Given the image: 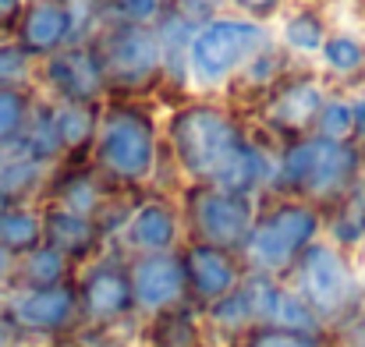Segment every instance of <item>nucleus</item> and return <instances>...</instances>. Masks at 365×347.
Instances as JSON below:
<instances>
[{
	"instance_id": "nucleus-2",
	"label": "nucleus",
	"mask_w": 365,
	"mask_h": 347,
	"mask_svg": "<svg viewBox=\"0 0 365 347\" xmlns=\"http://www.w3.org/2000/svg\"><path fill=\"white\" fill-rule=\"evenodd\" d=\"M316 234H319V217L312 206L284 202L252 224L242 252L259 276H273V273L298 266L302 252L309 244H316Z\"/></svg>"
},
{
	"instance_id": "nucleus-29",
	"label": "nucleus",
	"mask_w": 365,
	"mask_h": 347,
	"mask_svg": "<svg viewBox=\"0 0 365 347\" xmlns=\"http://www.w3.org/2000/svg\"><path fill=\"white\" fill-rule=\"evenodd\" d=\"M29 75V53L18 43H0V86H18Z\"/></svg>"
},
{
	"instance_id": "nucleus-38",
	"label": "nucleus",
	"mask_w": 365,
	"mask_h": 347,
	"mask_svg": "<svg viewBox=\"0 0 365 347\" xmlns=\"http://www.w3.org/2000/svg\"><path fill=\"white\" fill-rule=\"evenodd\" d=\"M53 347H78V344H53Z\"/></svg>"
},
{
	"instance_id": "nucleus-32",
	"label": "nucleus",
	"mask_w": 365,
	"mask_h": 347,
	"mask_svg": "<svg viewBox=\"0 0 365 347\" xmlns=\"http://www.w3.org/2000/svg\"><path fill=\"white\" fill-rule=\"evenodd\" d=\"M21 341H25V333H21V330L11 323V316L0 309V347H18Z\"/></svg>"
},
{
	"instance_id": "nucleus-27",
	"label": "nucleus",
	"mask_w": 365,
	"mask_h": 347,
	"mask_svg": "<svg viewBox=\"0 0 365 347\" xmlns=\"http://www.w3.org/2000/svg\"><path fill=\"white\" fill-rule=\"evenodd\" d=\"M323 57L334 71H355L359 64L365 61V50L362 43H355L351 36H334L323 43Z\"/></svg>"
},
{
	"instance_id": "nucleus-17",
	"label": "nucleus",
	"mask_w": 365,
	"mask_h": 347,
	"mask_svg": "<svg viewBox=\"0 0 365 347\" xmlns=\"http://www.w3.org/2000/svg\"><path fill=\"white\" fill-rule=\"evenodd\" d=\"M174 241H178V217L167 202H145L128 224V244L138 248L142 255L170 252Z\"/></svg>"
},
{
	"instance_id": "nucleus-24",
	"label": "nucleus",
	"mask_w": 365,
	"mask_h": 347,
	"mask_svg": "<svg viewBox=\"0 0 365 347\" xmlns=\"http://www.w3.org/2000/svg\"><path fill=\"white\" fill-rule=\"evenodd\" d=\"M319 138H330V142H344L351 131H355V107L344 103V100H327L319 107Z\"/></svg>"
},
{
	"instance_id": "nucleus-9",
	"label": "nucleus",
	"mask_w": 365,
	"mask_h": 347,
	"mask_svg": "<svg viewBox=\"0 0 365 347\" xmlns=\"http://www.w3.org/2000/svg\"><path fill=\"white\" fill-rule=\"evenodd\" d=\"M245 298H248V312L252 323H259L255 330H287V333H305V337H319V319L312 316V309L287 287H280L269 276H248L242 284Z\"/></svg>"
},
{
	"instance_id": "nucleus-10",
	"label": "nucleus",
	"mask_w": 365,
	"mask_h": 347,
	"mask_svg": "<svg viewBox=\"0 0 365 347\" xmlns=\"http://www.w3.org/2000/svg\"><path fill=\"white\" fill-rule=\"evenodd\" d=\"M128 284H131V301L142 312H167L188 291L185 262L174 252H156V255L135 259V266L128 269Z\"/></svg>"
},
{
	"instance_id": "nucleus-26",
	"label": "nucleus",
	"mask_w": 365,
	"mask_h": 347,
	"mask_svg": "<svg viewBox=\"0 0 365 347\" xmlns=\"http://www.w3.org/2000/svg\"><path fill=\"white\" fill-rule=\"evenodd\" d=\"M96 202H100V192H96V185L89 177H75V181H68L61 188V209H68V213H78V217L93 220Z\"/></svg>"
},
{
	"instance_id": "nucleus-14",
	"label": "nucleus",
	"mask_w": 365,
	"mask_h": 347,
	"mask_svg": "<svg viewBox=\"0 0 365 347\" xmlns=\"http://www.w3.org/2000/svg\"><path fill=\"white\" fill-rule=\"evenodd\" d=\"M131 309H135L131 284H128V273L118 266H100L78 287V312H86L89 319L110 323V319L128 316Z\"/></svg>"
},
{
	"instance_id": "nucleus-33",
	"label": "nucleus",
	"mask_w": 365,
	"mask_h": 347,
	"mask_svg": "<svg viewBox=\"0 0 365 347\" xmlns=\"http://www.w3.org/2000/svg\"><path fill=\"white\" fill-rule=\"evenodd\" d=\"M242 11H248V14H255V18H266V14H273L277 11V4L280 0H235Z\"/></svg>"
},
{
	"instance_id": "nucleus-23",
	"label": "nucleus",
	"mask_w": 365,
	"mask_h": 347,
	"mask_svg": "<svg viewBox=\"0 0 365 347\" xmlns=\"http://www.w3.org/2000/svg\"><path fill=\"white\" fill-rule=\"evenodd\" d=\"M330 234H334V241H341V244H359L365 237V195L362 192H351V195L341 202V213L334 217Z\"/></svg>"
},
{
	"instance_id": "nucleus-15",
	"label": "nucleus",
	"mask_w": 365,
	"mask_h": 347,
	"mask_svg": "<svg viewBox=\"0 0 365 347\" xmlns=\"http://www.w3.org/2000/svg\"><path fill=\"white\" fill-rule=\"evenodd\" d=\"M46 82L71 103H86L103 86V68L89 50H61L46 61Z\"/></svg>"
},
{
	"instance_id": "nucleus-6",
	"label": "nucleus",
	"mask_w": 365,
	"mask_h": 347,
	"mask_svg": "<svg viewBox=\"0 0 365 347\" xmlns=\"http://www.w3.org/2000/svg\"><path fill=\"white\" fill-rule=\"evenodd\" d=\"M0 309L25 337H53L64 333L78 319V291L71 284L61 287H11L0 294Z\"/></svg>"
},
{
	"instance_id": "nucleus-11",
	"label": "nucleus",
	"mask_w": 365,
	"mask_h": 347,
	"mask_svg": "<svg viewBox=\"0 0 365 347\" xmlns=\"http://www.w3.org/2000/svg\"><path fill=\"white\" fill-rule=\"evenodd\" d=\"M160 64V43L153 32L138 29V25H121L110 29L103 39V75H114L121 82H142L156 71Z\"/></svg>"
},
{
	"instance_id": "nucleus-3",
	"label": "nucleus",
	"mask_w": 365,
	"mask_h": 347,
	"mask_svg": "<svg viewBox=\"0 0 365 347\" xmlns=\"http://www.w3.org/2000/svg\"><path fill=\"white\" fill-rule=\"evenodd\" d=\"M259 53H266V29L255 21L217 18L202 25L188 43V68L199 82L213 86L235 75L238 68L252 64Z\"/></svg>"
},
{
	"instance_id": "nucleus-13",
	"label": "nucleus",
	"mask_w": 365,
	"mask_h": 347,
	"mask_svg": "<svg viewBox=\"0 0 365 347\" xmlns=\"http://www.w3.org/2000/svg\"><path fill=\"white\" fill-rule=\"evenodd\" d=\"M71 7L64 0H32L25 4L21 25H18V46L32 53H57L61 43L71 36Z\"/></svg>"
},
{
	"instance_id": "nucleus-34",
	"label": "nucleus",
	"mask_w": 365,
	"mask_h": 347,
	"mask_svg": "<svg viewBox=\"0 0 365 347\" xmlns=\"http://www.w3.org/2000/svg\"><path fill=\"white\" fill-rule=\"evenodd\" d=\"M11 276H14V255H7V252L0 248V294L11 287Z\"/></svg>"
},
{
	"instance_id": "nucleus-7",
	"label": "nucleus",
	"mask_w": 365,
	"mask_h": 347,
	"mask_svg": "<svg viewBox=\"0 0 365 347\" xmlns=\"http://www.w3.org/2000/svg\"><path fill=\"white\" fill-rule=\"evenodd\" d=\"M100 163L124 181H142L153 170V128L135 110H114L100 128Z\"/></svg>"
},
{
	"instance_id": "nucleus-19",
	"label": "nucleus",
	"mask_w": 365,
	"mask_h": 347,
	"mask_svg": "<svg viewBox=\"0 0 365 347\" xmlns=\"http://www.w3.org/2000/svg\"><path fill=\"white\" fill-rule=\"evenodd\" d=\"M43 244V213L29 206H0V248L7 255H25Z\"/></svg>"
},
{
	"instance_id": "nucleus-5",
	"label": "nucleus",
	"mask_w": 365,
	"mask_h": 347,
	"mask_svg": "<svg viewBox=\"0 0 365 347\" xmlns=\"http://www.w3.org/2000/svg\"><path fill=\"white\" fill-rule=\"evenodd\" d=\"M359 170V152L348 149L344 142H330V138H312L294 145L284 156V177L287 185H294L305 195L327 199L337 195Z\"/></svg>"
},
{
	"instance_id": "nucleus-1",
	"label": "nucleus",
	"mask_w": 365,
	"mask_h": 347,
	"mask_svg": "<svg viewBox=\"0 0 365 347\" xmlns=\"http://www.w3.org/2000/svg\"><path fill=\"white\" fill-rule=\"evenodd\" d=\"M170 135L181 167L217 192L248 199V192L259 188L266 177V160L259 156V149H252L235 120L220 110L188 107L174 117Z\"/></svg>"
},
{
	"instance_id": "nucleus-18",
	"label": "nucleus",
	"mask_w": 365,
	"mask_h": 347,
	"mask_svg": "<svg viewBox=\"0 0 365 347\" xmlns=\"http://www.w3.org/2000/svg\"><path fill=\"white\" fill-rule=\"evenodd\" d=\"M68 269H71V262L61 252H53L50 244H39L14 259L11 287H61V284H68Z\"/></svg>"
},
{
	"instance_id": "nucleus-20",
	"label": "nucleus",
	"mask_w": 365,
	"mask_h": 347,
	"mask_svg": "<svg viewBox=\"0 0 365 347\" xmlns=\"http://www.w3.org/2000/svg\"><path fill=\"white\" fill-rule=\"evenodd\" d=\"M323 103H327V100H323L319 86L298 82V86H291V89H284V93L277 96V103L269 107V120L280 124V128H287V131H294V128H305L312 117L319 114Z\"/></svg>"
},
{
	"instance_id": "nucleus-35",
	"label": "nucleus",
	"mask_w": 365,
	"mask_h": 347,
	"mask_svg": "<svg viewBox=\"0 0 365 347\" xmlns=\"http://www.w3.org/2000/svg\"><path fill=\"white\" fill-rule=\"evenodd\" d=\"M355 128H362V131H365V100H359V103H355Z\"/></svg>"
},
{
	"instance_id": "nucleus-28",
	"label": "nucleus",
	"mask_w": 365,
	"mask_h": 347,
	"mask_svg": "<svg viewBox=\"0 0 365 347\" xmlns=\"http://www.w3.org/2000/svg\"><path fill=\"white\" fill-rule=\"evenodd\" d=\"M245 347H323L319 337L305 333H287V330H252Z\"/></svg>"
},
{
	"instance_id": "nucleus-16",
	"label": "nucleus",
	"mask_w": 365,
	"mask_h": 347,
	"mask_svg": "<svg viewBox=\"0 0 365 347\" xmlns=\"http://www.w3.org/2000/svg\"><path fill=\"white\" fill-rule=\"evenodd\" d=\"M43 244L61 252L68 262L82 259L96 244V224L89 217H78V213H68V209L53 206V209L43 213Z\"/></svg>"
},
{
	"instance_id": "nucleus-25",
	"label": "nucleus",
	"mask_w": 365,
	"mask_h": 347,
	"mask_svg": "<svg viewBox=\"0 0 365 347\" xmlns=\"http://www.w3.org/2000/svg\"><path fill=\"white\" fill-rule=\"evenodd\" d=\"M284 43H291L294 50H305V53L323 50L327 36H323L319 18H312V14H294V18H287V25H284Z\"/></svg>"
},
{
	"instance_id": "nucleus-12",
	"label": "nucleus",
	"mask_w": 365,
	"mask_h": 347,
	"mask_svg": "<svg viewBox=\"0 0 365 347\" xmlns=\"http://www.w3.org/2000/svg\"><path fill=\"white\" fill-rule=\"evenodd\" d=\"M185 280L188 287L202 298V301H220L227 294H235L242 287V273H238V262L231 259V252L224 248H213V244H192L185 255Z\"/></svg>"
},
{
	"instance_id": "nucleus-4",
	"label": "nucleus",
	"mask_w": 365,
	"mask_h": 347,
	"mask_svg": "<svg viewBox=\"0 0 365 347\" xmlns=\"http://www.w3.org/2000/svg\"><path fill=\"white\" fill-rule=\"evenodd\" d=\"M298 298L316 319H334L355 301V273L334 244H309L298 259Z\"/></svg>"
},
{
	"instance_id": "nucleus-21",
	"label": "nucleus",
	"mask_w": 365,
	"mask_h": 347,
	"mask_svg": "<svg viewBox=\"0 0 365 347\" xmlns=\"http://www.w3.org/2000/svg\"><path fill=\"white\" fill-rule=\"evenodd\" d=\"M29 114H32V107H29V96L21 93V86H0V149L11 145L25 131Z\"/></svg>"
},
{
	"instance_id": "nucleus-37",
	"label": "nucleus",
	"mask_w": 365,
	"mask_h": 347,
	"mask_svg": "<svg viewBox=\"0 0 365 347\" xmlns=\"http://www.w3.org/2000/svg\"><path fill=\"white\" fill-rule=\"evenodd\" d=\"M195 4H199V7H213L217 0H195Z\"/></svg>"
},
{
	"instance_id": "nucleus-22",
	"label": "nucleus",
	"mask_w": 365,
	"mask_h": 347,
	"mask_svg": "<svg viewBox=\"0 0 365 347\" xmlns=\"http://www.w3.org/2000/svg\"><path fill=\"white\" fill-rule=\"evenodd\" d=\"M53 124H57L61 145L75 149V145L89 142V135H93V110L86 103H64L61 110H53Z\"/></svg>"
},
{
	"instance_id": "nucleus-36",
	"label": "nucleus",
	"mask_w": 365,
	"mask_h": 347,
	"mask_svg": "<svg viewBox=\"0 0 365 347\" xmlns=\"http://www.w3.org/2000/svg\"><path fill=\"white\" fill-rule=\"evenodd\" d=\"M355 347H365V323L359 326V333H355Z\"/></svg>"
},
{
	"instance_id": "nucleus-31",
	"label": "nucleus",
	"mask_w": 365,
	"mask_h": 347,
	"mask_svg": "<svg viewBox=\"0 0 365 347\" xmlns=\"http://www.w3.org/2000/svg\"><path fill=\"white\" fill-rule=\"evenodd\" d=\"M25 14V0H0V32H18Z\"/></svg>"
},
{
	"instance_id": "nucleus-8",
	"label": "nucleus",
	"mask_w": 365,
	"mask_h": 347,
	"mask_svg": "<svg viewBox=\"0 0 365 347\" xmlns=\"http://www.w3.org/2000/svg\"><path fill=\"white\" fill-rule=\"evenodd\" d=\"M192 224H195L202 244L231 252V248L245 244V237H248L252 224H255V213H252V202L245 195L199 188L192 195Z\"/></svg>"
},
{
	"instance_id": "nucleus-30",
	"label": "nucleus",
	"mask_w": 365,
	"mask_h": 347,
	"mask_svg": "<svg viewBox=\"0 0 365 347\" xmlns=\"http://www.w3.org/2000/svg\"><path fill=\"white\" fill-rule=\"evenodd\" d=\"M118 11L135 25V21H149L156 11H160V0H114Z\"/></svg>"
}]
</instances>
